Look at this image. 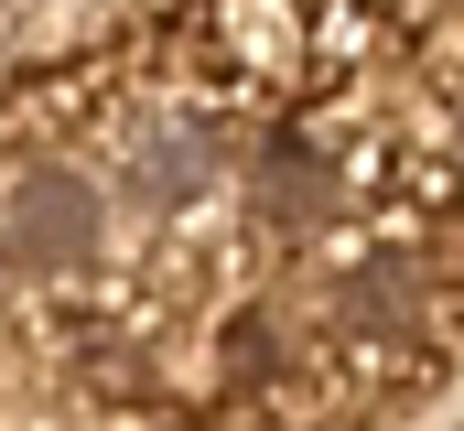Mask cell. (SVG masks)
I'll return each instance as SVG.
<instances>
[{"mask_svg":"<svg viewBox=\"0 0 464 431\" xmlns=\"http://www.w3.org/2000/svg\"><path fill=\"white\" fill-rule=\"evenodd\" d=\"M217 184V129L206 119H130L119 129V195L140 206H195Z\"/></svg>","mask_w":464,"mask_h":431,"instance_id":"7a4b0ae2","label":"cell"},{"mask_svg":"<svg viewBox=\"0 0 464 431\" xmlns=\"http://www.w3.org/2000/svg\"><path fill=\"white\" fill-rule=\"evenodd\" d=\"M98 237H109V216H98V184L76 162H22L0 184V248L22 270H44V281L98 270Z\"/></svg>","mask_w":464,"mask_h":431,"instance_id":"6da1fadb","label":"cell"},{"mask_svg":"<svg viewBox=\"0 0 464 431\" xmlns=\"http://www.w3.org/2000/svg\"><path fill=\"white\" fill-rule=\"evenodd\" d=\"M324 206H335L324 162H292V151H270V162H259V216H270V226H314Z\"/></svg>","mask_w":464,"mask_h":431,"instance_id":"3957f363","label":"cell"}]
</instances>
